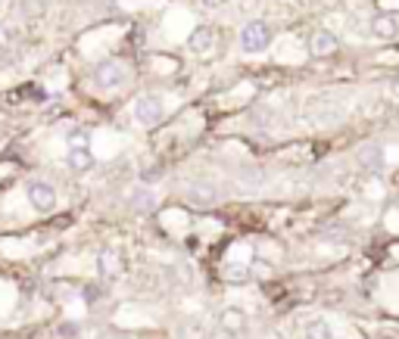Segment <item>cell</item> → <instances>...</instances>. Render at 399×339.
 Listing matches in <instances>:
<instances>
[{"instance_id": "obj_10", "label": "cell", "mask_w": 399, "mask_h": 339, "mask_svg": "<svg viewBox=\"0 0 399 339\" xmlns=\"http://www.w3.org/2000/svg\"><path fill=\"white\" fill-rule=\"evenodd\" d=\"M97 268H100V277H118L122 274V259H118V252L113 249H103L100 252V261H97Z\"/></svg>"}, {"instance_id": "obj_15", "label": "cell", "mask_w": 399, "mask_h": 339, "mask_svg": "<svg viewBox=\"0 0 399 339\" xmlns=\"http://www.w3.org/2000/svg\"><path fill=\"white\" fill-rule=\"evenodd\" d=\"M131 206H134V209H141V212H150L153 206H156V199H153V193H150V190H138V193L131 197Z\"/></svg>"}, {"instance_id": "obj_13", "label": "cell", "mask_w": 399, "mask_h": 339, "mask_svg": "<svg viewBox=\"0 0 399 339\" xmlns=\"http://www.w3.org/2000/svg\"><path fill=\"white\" fill-rule=\"evenodd\" d=\"M303 330H305V339H334V333H330V327L325 320H309Z\"/></svg>"}, {"instance_id": "obj_5", "label": "cell", "mask_w": 399, "mask_h": 339, "mask_svg": "<svg viewBox=\"0 0 399 339\" xmlns=\"http://www.w3.org/2000/svg\"><path fill=\"white\" fill-rule=\"evenodd\" d=\"M216 47V28L212 25H197L188 38V50L191 53H209Z\"/></svg>"}, {"instance_id": "obj_11", "label": "cell", "mask_w": 399, "mask_h": 339, "mask_svg": "<svg viewBox=\"0 0 399 339\" xmlns=\"http://www.w3.org/2000/svg\"><path fill=\"white\" fill-rule=\"evenodd\" d=\"M188 197H191L193 202H200V206H209V202H216L218 193H216V187H212V184H193Z\"/></svg>"}, {"instance_id": "obj_6", "label": "cell", "mask_w": 399, "mask_h": 339, "mask_svg": "<svg viewBox=\"0 0 399 339\" xmlns=\"http://www.w3.org/2000/svg\"><path fill=\"white\" fill-rule=\"evenodd\" d=\"M359 162H362L365 172L380 174V172H384V165H387V159H384V147H380V143H368V147H362V152H359Z\"/></svg>"}, {"instance_id": "obj_4", "label": "cell", "mask_w": 399, "mask_h": 339, "mask_svg": "<svg viewBox=\"0 0 399 339\" xmlns=\"http://www.w3.org/2000/svg\"><path fill=\"white\" fill-rule=\"evenodd\" d=\"M25 197H29V202H31V209L35 212H50L56 206V193L44 181H31L29 187H25Z\"/></svg>"}, {"instance_id": "obj_12", "label": "cell", "mask_w": 399, "mask_h": 339, "mask_svg": "<svg viewBox=\"0 0 399 339\" xmlns=\"http://www.w3.org/2000/svg\"><path fill=\"white\" fill-rule=\"evenodd\" d=\"M243 324H247V318L241 315L237 308H225V315H222V327H225V333H241Z\"/></svg>"}, {"instance_id": "obj_9", "label": "cell", "mask_w": 399, "mask_h": 339, "mask_svg": "<svg viewBox=\"0 0 399 339\" xmlns=\"http://www.w3.org/2000/svg\"><path fill=\"white\" fill-rule=\"evenodd\" d=\"M371 35H375L378 41H393L399 35V22L393 19V16H387V13H380L371 19Z\"/></svg>"}, {"instance_id": "obj_7", "label": "cell", "mask_w": 399, "mask_h": 339, "mask_svg": "<svg viewBox=\"0 0 399 339\" xmlns=\"http://www.w3.org/2000/svg\"><path fill=\"white\" fill-rule=\"evenodd\" d=\"M337 47H340V41H337V35H330V31H315L309 41V53L315 59H325L330 53H337Z\"/></svg>"}, {"instance_id": "obj_14", "label": "cell", "mask_w": 399, "mask_h": 339, "mask_svg": "<svg viewBox=\"0 0 399 339\" xmlns=\"http://www.w3.org/2000/svg\"><path fill=\"white\" fill-rule=\"evenodd\" d=\"M222 274H225V281H231V283L250 281V268H247V265H225Z\"/></svg>"}, {"instance_id": "obj_17", "label": "cell", "mask_w": 399, "mask_h": 339, "mask_svg": "<svg viewBox=\"0 0 399 339\" xmlns=\"http://www.w3.org/2000/svg\"><path fill=\"white\" fill-rule=\"evenodd\" d=\"M228 4V0H203V6H209V10H212V6H225Z\"/></svg>"}, {"instance_id": "obj_16", "label": "cell", "mask_w": 399, "mask_h": 339, "mask_svg": "<svg viewBox=\"0 0 399 339\" xmlns=\"http://www.w3.org/2000/svg\"><path fill=\"white\" fill-rule=\"evenodd\" d=\"M69 143H72V147H88V134H84V131H72Z\"/></svg>"}, {"instance_id": "obj_3", "label": "cell", "mask_w": 399, "mask_h": 339, "mask_svg": "<svg viewBox=\"0 0 399 339\" xmlns=\"http://www.w3.org/2000/svg\"><path fill=\"white\" fill-rule=\"evenodd\" d=\"M94 78L100 88H122L125 81H128V69H125V63H118V59H103V63L94 69Z\"/></svg>"}, {"instance_id": "obj_8", "label": "cell", "mask_w": 399, "mask_h": 339, "mask_svg": "<svg viewBox=\"0 0 399 339\" xmlns=\"http://www.w3.org/2000/svg\"><path fill=\"white\" fill-rule=\"evenodd\" d=\"M66 165H69L75 174L91 172V168H94V152H91L88 147H72L69 156H66Z\"/></svg>"}, {"instance_id": "obj_1", "label": "cell", "mask_w": 399, "mask_h": 339, "mask_svg": "<svg viewBox=\"0 0 399 339\" xmlns=\"http://www.w3.org/2000/svg\"><path fill=\"white\" fill-rule=\"evenodd\" d=\"M271 44V28L266 22H259V19H253L247 22L241 28V47H243V53H262V50H268Z\"/></svg>"}, {"instance_id": "obj_2", "label": "cell", "mask_w": 399, "mask_h": 339, "mask_svg": "<svg viewBox=\"0 0 399 339\" xmlns=\"http://www.w3.org/2000/svg\"><path fill=\"white\" fill-rule=\"evenodd\" d=\"M163 115H166V109H163V100H159L156 94H143V97L134 100V118H138L143 128L159 125L163 122Z\"/></svg>"}, {"instance_id": "obj_18", "label": "cell", "mask_w": 399, "mask_h": 339, "mask_svg": "<svg viewBox=\"0 0 399 339\" xmlns=\"http://www.w3.org/2000/svg\"><path fill=\"white\" fill-rule=\"evenodd\" d=\"M393 100H399V81H393Z\"/></svg>"}]
</instances>
